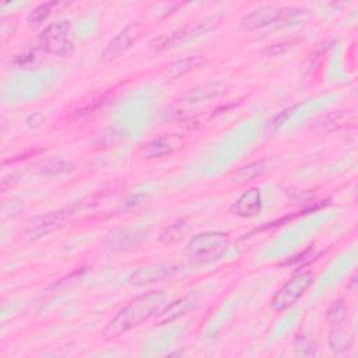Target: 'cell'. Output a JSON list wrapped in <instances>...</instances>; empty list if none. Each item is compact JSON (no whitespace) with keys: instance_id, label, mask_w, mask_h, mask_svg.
<instances>
[{"instance_id":"6da1fadb","label":"cell","mask_w":358,"mask_h":358,"mask_svg":"<svg viewBox=\"0 0 358 358\" xmlns=\"http://www.w3.org/2000/svg\"><path fill=\"white\" fill-rule=\"evenodd\" d=\"M164 301H165V294L161 291H154V292H148L137 296L136 299L129 302L124 308H122L116 313V316L106 324L103 330V336L106 338L117 337L140 326L141 323H144L158 312Z\"/></svg>"},{"instance_id":"7a4b0ae2","label":"cell","mask_w":358,"mask_h":358,"mask_svg":"<svg viewBox=\"0 0 358 358\" xmlns=\"http://www.w3.org/2000/svg\"><path fill=\"white\" fill-rule=\"evenodd\" d=\"M229 245V236L224 232H204L194 235L185 249L186 257L196 263L204 264L220 259Z\"/></svg>"},{"instance_id":"3957f363","label":"cell","mask_w":358,"mask_h":358,"mask_svg":"<svg viewBox=\"0 0 358 358\" xmlns=\"http://www.w3.org/2000/svg\"><path fill=\"white\" fill-rule=\"evenodd\" d=\"M70 28H71V24L70 21H66V20L50 24L39 35V46L45 52L56 56H62V57L70 56L74 50L73 42L69 38Z\"/></svg>"},{"instance_id":"277c9868","label":"cell","mask_w":358,"mask_h":358,"mask_svg":"<svg viewBox=\"0 0 358 358\" xmlns=\"http://www.w3.org/2000/svg\"><path fill=\"white\" fill-rule=\"evenodd\" d=\"M312 271H303L294 275L271 299V308L274 310H284L294 305L310 287L313 281Z\"/></svg>"},{"instance_id":"5b68a950","label":"cell","mask_w":358,"mask_h":358,"mask_svg":"<svg viewBox=\"0 0 358 358\" xmlns=\"http://www.w3.org/2000/svg\"><path fill=\"white\" fill-rule=\"evenodd\" d=\"M289 11L288 8H274L273 6L260 7L257 10H253L252 13L246 14L241 21V28L246 31L259 29L263 27H267L278 20L282 18V15Z\"/></svg>"},{"instance_id":"8992f818","label":"cell","mask_w":358,"mask_h":358,"mask_svg":"<svg viewBox=\"0 0 358 358\" xmlns=\"http://www.w3.org/2000/svg\"><path fill=\"white\" fill-rule=\"evenodd\" d=\"M141 34V25L138 22L131 24L129 27H126L124 29H122L105 48L102 57L103 60H112L115 57H117L120 53H123L124 50H127L133 42L137 41V38Z\"/></svg>"},{"instance_id":"52a82bcc","label":"cell","mask_w":358,"mask_h":358,"mask_svg":"<svg viewBox=\"0 0 358 358\" xmlns=\"http://www.w3.org/2000/svg\"><path fill=\"white\" fill-rule=\"evenodd\" d=\"M179 268L180 266L175 263H157L138 268L130 280L133 284H148L154 281H161L162 278L173 275L176 271H179Z\"/></svg>"},{"instance_id":"ba28073f","label":"cell","mask_w":358,"mask_h":358,"mask_svg":"<svg viewBox=\"0 0 358 358\" xmlns=\"http://www.w3.org/2000/svg\"><path fill=\"white\" fill-rule=\"evenodd\" d=\"M71 214L70 208L66 210H60V211H53L49 213L46 215H41L38 218H35L31 225H29V234L36 238V236H42L53 229H56L57 227L62 225V222L69 218V215Z\"/></svg>"},{"instance_id":"9c48e42d","label":"cell","mask_w":358,"mask_h":358,"mask_svg":"<svg viewBox=\"0 0 358 358\" xmlns=\"http://www.w3.org/2000/svg\"><path fill=\"white\" fill-rule=\"evenodd\" d=\"M234 211L236 215L243 218L257 215L262 211V196L259 189L253 187L245 192L234 204Z\"/></svg>"},{"instance_id":"30bf717a","label":"cell","mask_w":358,"mask_h":358,"mask_svg":"<svg viewBox=\"0 0 358 358\" xmlns=\"http://www.w3.org/2000/svg\"><path fill=\"white\" fill-rule=\"evenodd\" d=\"M179 147V140L175 136L159 137L140 147L138 154L144 158H155L173 152Z\"/></svg>"},{"instance_id":"8fae6325","label":"cell","mask_w":358,"mask_h":358,"mask_svg":"<svg viewBox=\"0 0 358 358\" xmlns=\"http://www.w3.org/2000/svg\"><path fill=\"white\" fill-rule=\"evenodd\" d=\"M225 91V84L222 83H206L199 87L192 88L187 91L183 96L182 101L185 102H199V101H206L213 96H217Z\"/></svg>"},{"instance_id":"7c38bea8","label":"cell","mask_w":358,"mask_h":358,"mask_svg":"<svg viewBox=\"0 0 358 358\" xmlns=\"http://www.w3.org/2000/svg\"><path fill=\"white\" fill-rule=\"evenodd\" d=\"M203 63H204V57L200 55L187 56V57H183V59H179V60H175L173 63H171L168 66L166 73L171 78H178V77H182L183 74L189 73L190 70L200 67Z\"/></svg>"},{"instance_id":"4fadbf2b","label":"cell","mask_w":358,"mask_h":358,"mask_svg":"<svg viewBox=\"0 0 358 358\" xmlns=\"http://www.w3.org/2000/svg\"><path fill=\"white\" fill-rule=\"evenodd\" d=\"M194 308V302L187 299V298H182V299H178L175 301L173 303H171L169 306H166L161 315H159V322L161 323H165V322H169V320H173L175 317L180 316V315H185L187 310L193 309Z\"/></svg>"},{"instance_id":"5bb4252c","label":"cell","mask_w":358,"mask_h":358,"mask_svg":"<svg viewBox=\"0 0 358 358\" xmlns=\"http://www.w3.org/2000/svg\"><path fill=\"white\" fill-rule=\"evenodd\" d=\"M74 165L69 161H63V159H50L42 164V172L43 173H50V175H56V173H64V172H70L73 171Z\"/></svg>"},{"instance_id":"9a60e30c","label":"cell","mask_w":358,"mask_h":358,"mask_svg":"<svg viewBox=\"0 0 358 358\" xmlns=\"http://www.w3.org/2000/svg\"><path fill=\"white\" fill-rule=\"evenodd\" d=\"M52 6H55V3H43L39 4L28 17V22L29 24H39L42 22L49 14H50V8Z\"/></svg>"},{"instance_id":"2e32d148","label":"cell","mask_w":358,"mask_h":358,"mask_svg":"<svg viewBox=\"0 0 358 358\" xmlns=\"http://www.w3.org/2000/svg\"><path fill=\"white\" fill-rule=\"evenodd\" d=\"M263 169H264V168H263L262 162L250 164V165L243 166V168L241 169V172H239V178H241L242 180H249V179L255 178L256 175H260V173L263 172Z\"/></svg>"},{"instance_id":"e0dca14e","label":"cell","mask_w":358,"mask_h":358,"mask_svg":"<svg viewBox=\"0 0 358 358\" xmlns=\"http://www.w3.org/2000/svg\"><path fill=\"white\" fill-rule=\"evenodd\" d=\"M331 338H336V343H330L334 350L348 348L347 345H350V334L344 330H336V333H333Z\"/></svg>"},{"instance_id":"ac0fdd59","label":"cell","mask_w":358,"mask_h":358,"mask_svg":"<svg viewBox=\"0 0 358 358\" xmlns=\"http://www.w3.org/2000/svg\"><path fill=\"white\" fill-rule=\"evenodd\" d=\"M182 225L178 224V225H173L171 228H168V231L162 235V238L166 241V242H171V241H178L182 238Z\"/></svg>"}]
</instances>
